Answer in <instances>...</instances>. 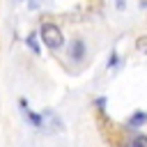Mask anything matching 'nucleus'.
I'll use <instances>...</instances> for the list:
<instances>
[{"mask_svg": "<svg viewBox=\"0 0 147 147\" xmlns=\"http://www.w3.org/2000/svg\"><path fill=\"white\" fill-rule=\"evenodd\" d=\"M138 51H147V39H145V37L138 39Z\"/></svg>", "mask_w": 147, "mask_h": 147, "instance_id": "0eeeda50", "label": "nucleus"}, {"mask_svg": "<svg viewBox=\"0 0 147 147\" xmlns=\"http://www.w3.org/2000/svg\"><path fill=\"white\" fill-rule=\"evenodd\" d=\"M21 106H23V101H21ZM23 108H25V106H23ZM25 115H28V119H30V122H32L34 126H41V124H44V119H41V115H37V113H32V110H28V108H25Z\"/></svg>", "mask_w": 147, "mask_h": 147, "instance_id": "7ed1b4c3", "label": "nucleus"}, {"mask_svg": "<svg viewBox=\"0 0 147 147\" xmlns=\"http://www.w3.org/2000/svg\"><path fill=\"white\" fill-rule=\"evenodd\" d=\"M28 46L32 48V53H37V55H39V44H37V39H34V34H30V37H28Z\"/></svg>", "mask_w": 147, "mask_h": 147, "instance_id": "20e7f679", "label": "nucleus"}, {"mask_svg": "<svg viewBox=\"0 0 147 147\" xmlns=\"http://www.w3.org/2000/svg\"><path fill=\"white\" fill-rule=\"evenodd\" d=\"M133 147H147V136H138L133 140Z\"/></svg>", "mask_w": 147, "mask_h": 147, "instance_id": "39448f33", "label": "nucleus"}, {"mask_svg": "<svg viewBox=\"0 0 147 147\" xmlns=\"http://www.w3.org/2000/svg\"><path fill=\"white\" fill-rule=\"evenodd\" d=\"M71 57L74 60H83L85 57V41L83 39H74V44H71Z\"/></svg>", "mask_w": 147, "mask_h": 147, "instance_id": "f03ea898", "label": "nucleus"}, {"mask_svg": "<svg viewBox=\"0 0 147 147\" xmlns=\"http://www.w3.org/2000/svg\"><path fill=\"white\" fill-rule=\"evenodd\" d=\"M41 39H44V44H46L51 51H57V48H62V44H64L62 30H60L55 23H44V25H41Z\"/></svg>", "mask_w": 147, "mask_h": 147, "instance_id": "f257e3e1", "label": "nucleus"}, {"mask_svg": "<svg viewBox=\"0 0 147 147\" xmlns=\"http://www.w3.org/2000/svg\"><path fill=\"white\" fill-rule=\"evenodd\" d=\"M117 7L122 9V7H124V0H117Z\"/></svg>", "mask_w": 147, "mask_h": 147, "instance_id": "6e6552de", "label": "nucleus"}, {"mask_svg": "<svg viewBox=\"0 0 147 147\" xmlns=\"http://www.w3.org/2000/svg\"><path fill=\"white\" fill-rule=\"evenodd\" d=\"M145 119H147V115H145V113H138V115H136V117L131 119V124H142Z\"/></svg>", "mask_w": 147, "mask_h": 147, "instance_id": "423d86ee", "label": "nucleus"}]
</instances>
